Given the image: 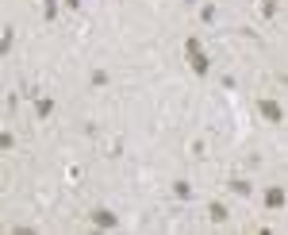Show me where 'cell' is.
I'll list each match as a JSON object with an SVG mask.
<instances>
[{"label": "cell", "instance_id": "obj_1", "mask_svg": "<svg viewBox=\"0 0 288 235\" xmlns=\"http://www.w3.org/2000/svg\"><path fill=\"white\" fill-rule=\"evenodd\" d=\"M258 112L265 119H273V123H281V104H273V101H258Z\"/></svg>", "mask_w": 288, "mask_h": 235}, {"label": "cell", "instance_id": "obj_2", "mask_svg": "<svg viewBox=\"0 0 288 235\" xmlns=\"http://www.w3.org/2000/svg\"><path fill=\"white\" fill-rule=\"evenodd\" d=\"M92 224H96V228H115L119 220H115L108 208H96V212H92Z\"/></svg>", "mask_w": 288, "mask_h": 235}, {"label": "cell", "instance_id": "obj_3", "mask_svg": "<svg viewBox=\"0 0 288 235\" xmlns=\"http://www.w3.org/2000/svg\"><path fill=\"white\" fill-rule=\"evenodd\" d=\"M208 216H212V224H223L227 220V208L219 205V201H212V205H208Z\"/></svg>", "mask_w": 288, "mask_h": 235}, {"label": "cell", "instance_id": "obj_4", "mask_svg": "<svg viewBox=\"0 0 288 235\" xmlns=\"http://www.w3.org/2000/svg\"><path fill=\"white\" fill-rule=\"evenodd\" d=\"M265 205L281 208V205H285V189H269V193H265Z\"/></svg>", "mask_w": 288, "mask_h": 235}, {"label": "cell", "instance_id": "obj_5", "mask_svg": "<svg viewBox=\"0 0 288 235\" xmlns=\"http://www.w3.org/2000/svg\"><path fill=\"white\" fill-rule=\"evenodd\" d=\"M35 112H39V116H50V112H54V101H50V97H39V104H35Z\"/></svg>", "mask_w": 288, "mask_h": 235}, {"label": "cell", "instance_id": "obj_6", "mask_svg": "<svg viewBox=\"0 0 288 235\" xmlns=\"http://www.w3.org/2000/svg\"><path fill=\"white\" fill-rule=\"evenodd\" d=\"M230 193H238V197H250V181L234 177V181H230Z\"/></svg>", "mask_w": 288, "mask_h": 235}, {"label": "cell", "instance_id": "obj_7", "mask_svg": "<svg viewBox=\"0 0 288 235\" xmlns=\"http://www.w3.org/2000/svg\"><path fill=\"white\" fill-rule=\"evenodd\" d=\"M173 193H177L181 201H188V197H192V185H188V181H173Z\"/></svg>", "mask_w": 288, "mask_h": 235}, {"label": "cell", "instance_id": "obj_8", "mask_svg": "<svg viewBox=\"0 0 288 235\" xmlns=\"http://www.w3.org/2000/svg\"><path fill=\"white\" fill-rule=\"evenodd\" d=\"M88 81L100 89V85H108V74H104V70H92V77H88Z\"/></svg>", "mask_w": 288, "mask_h": 235}, {"label": "cell", "instance_id": "obj_9", "mask_svg": "<svg viewBox=\"0 0 288 235\" xmlns=\"http://www.w3.org/2000/svg\"><path fill=\"white\" fill-rule=\"evenodd\" d=\"M66 4H70V8H77V4H81V0H66Z\"/></svg>", "mask_w": 288, "mask_h": 235}, {"label": "cell", "instance_id": "obj_10", "mask_svg": "<svg viewBox=\"0 0 288 235\" xmlns=\"http://www.w3.org/2000/svg\"><path fill=\"white\" fill-rule=\"evenodd\" d=\"M185 4H196V0H185Z\"/></svg>", "mask_w": 288, "mask_h": 235}, {"label": "cell", "instance_id": "obj_11", "mask_svg": "<svg viewBox=\"0 0 288 235\" xmlns=\"http://www.w3.org/2000/svg\"><path fill=\"white\" fill-rule=\"evenodd\" d=\"M269 4H273V0H269Z\"/></svg>", "mask_w": 288, "mask_h": 235}]
</instances>
